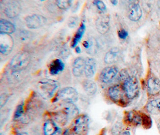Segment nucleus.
Wrapping results in <instances>:
<instances>
[{
	"label": "nucleus",
	"mask_w": 160,
	"mask_h": 135,
	"mask_svg": "<svg viewBox=\"0 0 160 135\" xmlns=\"http://www.w3.org/2000/svg\"><path fill=\"white\" fill-rule=\"evenodd\" d=\"M128 16L132 21L137 22L140 19L142 16V11L138 3L132 2L129 5Z\"/></svg>",
	"instance_id": "12"
},
{
	"label": "nucleus",
	"mask_w": 160,
	"mask_h": 135,
	"mask_svg": "<svg viewBox=\"0 0 160 135\" xmlns=\"http://www.w3.org/2000/svg\"><path fill=\"white\" fill-rule=\"evenodd\" d=\"M110 3H111L113 6H116L118 2V1H111Z\"/></svg>",
	"instance_id": "36"
},
{
	"label": "nucleus",
	"mask_w": 160,
	"mask_h": 135,
	"mask_svg": "<svg viewBox=\"0 0 160 135\" xmlns=\"http://www.w3.org/2000/svg\"><path fill=\"white\" fill-rule=\"evenodd\" d=\"M27 27L29 29H37L42 27L46 23V19L40 14H31L25 19Z\"/></svg>",
	"instance_id": "10"
},
{
	"label": "nucleus",
	"mask_w": 160,
	"mask_h": 135,
	"mask_svg": "<svg viewBox=\"0 0 160 135\" xmlns=\"http://www.w3.org/2000/svg\"><path fill=\"white\" fill-rule=\"evenodd\" d=\"M63 135H79L72 132L69 128H67L64 132H63Z\"/></svg>",
	"instance_id": "32"
},
{
	"label": "nucleus",
	"mask_w": 160,
	"mask_h": 135,
	"mask_svg": "<svg viewBox=\"0 0 160 135\" xmlns=\"http://www.w3.org/2000/svg\"><path fill=\"white\" fill-rule=\"evenodd\" d=\"M62 110L66 113L70 120H73L79 115V111L74 103H64Z\"/></svg>",
	"instance_id": "19"
},
{
	"label": "nucleus",
	"mask_w": 160,
	"mask_h": 135,
	"mask_svg": "<svg viewBox=\"0 0 160 135\" xmlns=\"http://www.w3.org/2000/svg\"><path fill=\"white\" fill-rule=\"evenodd\" d=\"M57 81L52 79H43L39 81L37 88L39 94L45 99H51L55 97L58 91Z\"/></svg>",
	"instance_id": "1"
},
{
	"label": "nucleus",
	"mask_w": 160,
	"mask_h": 135,
	"mask_svg": "<svg viewBox=\"0 0 160 135\" xmlns=\"http://www.w3.org/2000/svg\"><path fill=\"white\" fill-rule=\"evenodd\" d=\"M86 31V25L84 23H82L79 27L77 29L74 36L72 39V41L71 43V47L72 48H75L78 46V43H79L82 40L83 36L84 35Z\"/></svg>",
	"instance_id": "21"
},
{
	"label": "nucleus",
	"mask_w": 160,
	"mask_h": 135,
	"mask_svg": "<svg viewBox=\"0 0 160 135\" xmlns=\"http://www.w3.org/2000/svg\"><path fill=\"white\" fill-rule=\"evenodd\" d=\"M146 90L149 97H153L160 95V79L153 75L150 76L147 80Z\"/></svg>",
	"instance_id": "9"
},
{
	"label": "nucleus",
	"mask_w": 160,
	"mask_h": 135,
	"mask_svg": "<svg viewBox=\"0 0 160 135\" xmlns=\"http://www.w3.org/2000/svg\"><path fill=\"white\" fill-rule=\"evenodd\" d=\"M97 71V61L92 58H87L85 60L84 74L88 79L93 78Z\"/></svg>",
	"instance_id": "16"
},
{
	"label": "nucleus",
	"mask_w": 160,
	"mask_h": 135,
	"mask_svg": "<svg viewBox=\"0 0 160 135\" xmlns=\"http://www.w3.org/2000/svg\"><path fill=\"white\" fill-rule=\"evenodd\" d=\"M16 135H29L27 133H25V132H22V133H18Z\"/></svg>",
	"instance_id": "37"
},
{
	"label": "nucleus",
	"mask_w": 160,
	"mask_h": 135,
	"mask_svg": "<svg viewBox=\"0 0 160 135\" xmlns=\"http://www.w3.org/2000/svg\"><path fill=\"white\" fill-rule=\"evenodd\" d=\"M85 60L82 57L76 58L72 65V73L73 75L76 78H79L83 75L85 71Z\"/></svg>",
	"instance_id": "14"
},
{
	"label": "nucleus",
	"mask_w": 160,
	"mask_h": 135,
	"mask_svg": "<svg viewBox=\"0 0 160 135\" xmlns=\"http://www.w3.org/2000/svg\"><path fill=\"white\" fill-rule=\"evenodd\" d=\"M21 12V6L20 4L16 1H10L8 2L4 7V13L6 16L10 18H13L18 16L20 14Z\"/></svg>",
	"instance_id": "15"
},
{
	"label": "nucleus",
	"mask_w": 160,
	"mask_h": 135,
	"mask_svg": "<svg viewBox=\"0 0 160 135\" xmlns=\"http://www.w3.org/2000/svg\"><path fill=\"white\" fill-rule=\"evenodd\" d=\"M128 36V32L124 29H121L118 31V36L121 39L125 40L126 39V38Z\"/></svg>",
	"instance_id": "31"
},
{
	"label": "nucleus",
	"mask_w": 160,
	"mask_h": 135,
	"mask_svg": "<svg viewBox=\"0 0 160 135\" xmlns=\"http://www.w3.org/2000/svg\"><path fill=\"white\" fill-rule=\"evenodd\" d=\"M60 130L57 122L53 120H48L44 123V135H55Z\"/></svg>",
	"instance_id": "18"
},
{
	"label": "nucleus",
	"mask_w": 160,
	"mask_h": 135,
	"mask_svg": "<svg viewBox=\"0 0 160 135\" xmlns=\"http://www.w3.org/2000/svg\"><path fill=\"white\" fill-rule=\"evenodd\" d=\"M57 6L61 10H67L69 9L72 5V1H57Z\"/></svg>",
	"instance_id": "27"
},
{
	"label": "nucleus",
	"mask_w": 160,
	"mask_h": 135,
	"mask_svg": "<svg viewBox=\"0 0 160 135\" xmlns=\"http://www.w3.org/2000/svg\"><path fill=\"white\" fill-rule=\"evenodd\" d=\"M31 61L29 54L27 52H20L16 54L12 59L10 66L13 71H21L26 69Z\"/></svg>",
	"instance_id": "6"
},
{
	"label": "nucleus",
	"mask_w": 160,
	"mask_h": 135,
	"mask_svg": "<svg viewBox=\"0 0 160 135\" xmlns=\"http://www.w3.org/2000/svg\"><path fill=\"white\" fill-rule=\"evenodd\" d=\"M146 111L152 115L160 114V97L149 101L145 106Z\"/></svg>",
	"instance_id": "20"
},
{
	"label": "nucleus",
	"mask_w": 160,
	"mask_h": 135,
	"mask_svg": "<svg viewBox=\"0 0 160 135\" xmlns=\"http://www.w3.org/2000/svg\"><path fill=\"white\" fill-rule=\"evenodd\" d=\"M79 23V18L77 16H71L67 22L68 27L70 29L76 28Z\"/></svg>",
	"instance_id": "28"
},
{
	"label": "nucleus",
	"mask_w": 160,
	"mask_h": 135,
	"mask_svg": "<svg viewBox=\"0 0 160 135\" xmlns=\"http://www.w3.org/2000/svg\"><path fill=\"white\" fill-rule=\"evenodd\" d=\"M75 52L77 53V54H80L81 52V49H80L79 46H77L75 48Z\"/></svg>",
	"instance_id": "34"
},
{
	"label": "nucleus",
	"mask_w": 160,
	"mask_h": 135,
	"mask_svg": "<svg viewBox=\"0 0 160 135\" xmlns=\"http://www.w3.org/2000/svg\"><path fill=\"white\" fill-rule=\"evenodd\" d=\"M118 135H131V133L128 130H121Z\"/></svg>",
	"instance_id": "33"
},
{
	"label": "nucleus",
	"mask_w": 160,
	"mask_h": 135,
	"mask_svg": "<svg viewBox=\"0 0 160 135\" xmlns=\"http://www.w3.org/2000/svg\"><path fill=\"white\" fill-rule=\"evenodd\" d=\"M96 29L101 34H106L110 29L109 17L108 16H101L95 22Z\"/></svg>",
	"instance_id": "13"
},
{
	"label": "nucleus",
	"mask_w": 160,
	"mask_h": 135,
	"mask_svg": "<svg viewBox=\"0 0 160 135\" xmlns=\"http://www.w3.org/2000/svg\"><path fill=\"white\" fill-rule=\"evenodd\" d=\"M89 122V118L87 115H79L72 121L69 129L79 135H87Z\"/></svg>",
	"instance_id": "5"
},
{
	"label": "nucleus",
	"mask_w": 160,
	"mask_h": 135,
	"mask_svg": "<svg viewBox=\"0 0 160 135\" xmlns=\"http://www.w3.org/2000/svg\"><path fill=\"white\" fill-rule=\"evenodd\" d=\"M95 6L102 12H105L106 11V6L104 2L102 1H94L93 2Z\"/></svg>",
	"instance_id": "29"
},
{
	"label": "nucleus",
	"mask_w": 160,
	"mask_h": 135,
	"mask_svg": "<svg viewBox=\"0 0 160 135\" xmlns=\"http://www.w3.org/2000/svg\"><path fill=\"white\" fill-rule=\"evenodd\" d=\"M118 73V69L115 66L105 67L100 73L99 80L102 84H108L115 78Z\"/></svg>",
	"instance_id": "11"
},
{
	"label": "nucleus",
	"mask_w": 160,
	"mask_h": 135,
	"mask_svg": "<svg viewBox=\"0 0 160 135\" xmlns=\"http://www.w3.org/2000/svg\"><path fill=\"white\" fill-rule=\"evenodd\" d=\"M65 64L64 62L59 58H56L51 62L49 66V71L52 75L55 76L64 71Z\"/></svg>",
	"instance_id": "17"
},
{
	"label": "nucleus",
	"mask_w": 160,
	"mask_h": 135,
	"mask_svg": "<svg viewBox=\"0 0 160 135\" xmlns=\"http://www.w3.org/2000/svg\"><path fill=\"white\" fill-rule=\"evenodd\" d=\"M157 127H158V128L160 133V118L157 120Z\"/></svg>",
	"instance_id": "35"
},
{
	"label": "nucleus",
	"mask_w": 160,
	"mask_h": 135,
	"mask_svg": "<svg viewBox=\"0 0 160 135\" xmlns=\"http://www.w3.org/2000/svg\"><path fill=\"white\" fill-rule=\"evenodd\" d=\"M24 113V103L22 102L21 103L19 104L15 109L14 114H13V118L15 120H18L20 118Z\"/></svg>",
	"instance_id": "26"
},
{
	"label": "nucleus",
	"mask_w": 160,
	"mask_h": 135,
	"mask_svg": "<svg viewBox=\"0 0 160 135\" xmlns=\"http://www.w3.org/2000/svg\"><path fill=\"white\" fill-rule=\"evenodd\" d=\"M127 98L134 99L138 96L140 92V85L138 79L136 76H129L125 79L121 84Z\"/></svg>",
	"instance_id": "4"
},
{
	"label": "nucleus",
	"mask_w": 160,
	"mask_h": 135,
	"mask_svg": "<svg viewBox=\"0 0 160 135\" xmlns=\"http://www.w3.org/2000/svg\"><path fill=\"white\" fill-rule=\"evenodd\" d=\"M143 115L144 113L138 111H130L125 114L124 122L125 124L130 126H143Z\"/></svg>",
	"instance_id": "7"
},
{
	"label": "nucleus",
	"mask_w": 160,
	"mask_h": 135,
	"mask_svg": "<svg viewBox=\"0 0 160 135\" xmlns=\"http://www.w3.org/2000/svg\"><path fill=\"white\" fill-rule=\"evenodd\" d=\"M79 99V93L78 91L71 86L64 87L59 90L55 97L53 98L52 101L67 103H75Z\"/></svg>",
	"instance_id": "2"
},
{
	"label": "nucleus",
	"mask_w": 160,
	"mask_h": 135,
	"mask_svg": "<svg viewBox=\"0 0 160 135\" xmlns=\"http://www.w3.org/2000/svg\"><path fill=\"white\" fill-rule=\"evenodd\" d=\"M9 97L6 94H2L0 98V103H1V107H2L4 105H6V103L8 102Z\"/></svg>",
	"instance_id": "30"
},
{
	"label": "nucleus",
	"mask_w": 160,
	"mask_h": 135,
	"mask_svg": "<svg viewBox=\"0 0 160 135\" xmlns=\"http://www.w3.org/2000/svg\"><path fill=\"white\" fill-rule=\"evenodd\" d=\"M82 86L85 92L89 96H94L97 91V86L95 82L90 79L84 80L82 82Z\"/></svg>",
	"instance_id": "24"
},
{
	"label": "nucleus",
	"mask_w": 160,
	"mask_h": 135,
	"mask_svg": "<svg viewBox=\"0 0 160 135\" xmlns=\"http://www.w3.org/2000/svg\"><path fill=\"white\" fill-rule=\"evenodd\" d=\"M14 47V40L10 34L0 33V52L5 55L10 54Z\"/></svg>",
	"instance_id": "8"
},
{
	"label": "nucleus",
	"mask_w": 160,
	"mask_h": 135,
	"mask_svg": "<svg viewBox=\"0 0 160 135\" xmlns=\"http://www.w3.org/2000/svg\"><path fill=\"white\" fill-rule=\"evenodd\" d=\"M15 31V25L11 22L3 19L0 20V33L10 34Z\"/></svg>",
	"instance_id": "22"
},
{
	"label": "nucleus",
	"mask_w": 160,
	"mask_h": 135,
	"mask_svg": "<svg viewBox=\"0 0 160 135\" xmlns=\"http://www.w3.org/2000/svg\"><path fill=\"white\" fill-rule=\"evenodd\" d=\"M97 43L94 39H90L83 42V46L89 54H95L97 52Z\"/></svg>",
	"instance_id": "25"
},
{
	"label": "nucleus",
	"mask_w": 160,
	"mask_h": 135,
	"mask_svg": "<svg viewBox=\"0 0 160 135\" xmlns=\"http://www.w3.org/2000/svg\"><path fill=\"white\" fill-rule=\"evenodd\" d=\"M119 52L117 48H113L108 51L104 58L105 63L108 64H112L116 63L119 59Z\"/></svg>",
	"instance_id": "23"
},
{
	"label": "nucleus",
	"mask_w": 160,
	"mask_h": 135,
	"mask_svg": "<svg viewBox=\"0 0 160 135\" xmlns=\"http://www.w3.org/2000/svg\"><path fill=\"white\" fill-rule=\"evenodd\" d=\"M107 93L110 100L113 103L121 106H127L129 100L127 98L121 84L110 86Z\"/></svg>",
	"instance_id": "3"
}]
</instances>
